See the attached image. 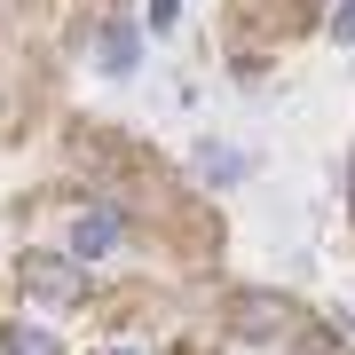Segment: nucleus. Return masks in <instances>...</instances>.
Masks as SVG:
<instances>
[{"label": "nucleus", "mask_w": 355, "mask_h": 355, "mask_svg": "<svg viewBox=\"0 0 355 355\" xmlns=\"http://www.w3.org/2000/svg\"><path fill=\"white\" fill-rule=\"evenodd\" d=\"M16 277H24V292H32L40 308H71L79 292H87L79 261H55V253H24V268H16Z\"/></svg>", "instance_id": "nucleus-1"}, {"label": "nucleus", "mask_w": 355, "mask_h": 355, "mask_svg": "<svg viewBox=\"0 0 355 355\" xmlns=\"http://www.w3.org/2000/svg\"><path fill=\"white\" fill-rule=\"evenodd\" d=\"M119 237H127V221L95 205V214H79V229H71V261H103V253H111Z\"/></svg>", "instance_id": "nucleus-2"}, {"label": "nucleus", "mask_w": 355, "mask_h": 355, "mask_svg": "<svg viewBox=\"0 0 355 355\" xmlns=\"http://www.w3.org/2000/svg\"><path fill=\"white\" fill-rule=\"evenodd\" d=\"M0 355H55V340L40 324H8V331H0Z\"/></svg>", "instance_id": "nucleus-3"}, {"label": "nucleus", "mask_w": 355, "mask_h": 355, "mask_svg": "<svg viewBox=\"0 0 355 355\" xmlns=\"http://www.w3.org/2000/svg\"><path fill=\"white\" fill-rule=\"evenodd\" d=\"M103 71H135V32H127V24L103 32Z\"/></svg>", "instance_id": "nucleus-4"}, {"label": "nucleus", "mask_w": 355, "mask_h": 355, "mask_svg": "<svg viewBox=\"0 0 355 355\" xmlns=\"http://www.w3.org/2000/svg\"><path fill=\"white\" fill-rule=\"evenodd\" d=\"M245 331H261V340H268V331H277V300H245Z\"/></svg>", "instance_id": "nucleus-5"}, {"label": "nucleus", "mask_w": 355, "mask_h": 355, "mask_svg": "<svg viewBox=\"0 0 355 355\" xmlns=\"http://www.w3.org/2000/svg\"><path fill=\"white\" fill-rule=\"evenodd\" d=\"M331 40H347V48H355V0H340V8H331Z\"/></svg>", "instance_id": "nucleus-6"}, {"label": "nucleus", "mask_w": 355, "mask_h": 355, "mask_svg": "<svg viewBox=\"0 0 355 355\" xmlns=\"http://www.w3.org/2000/svg\"><path fill=\"white\" fill-rule=\"evenodd\" d=\"M308 355H340V347H331V340H316V347H308Z\"/></svg>", "instance_id": "nucleus-7"}, {"label": "nucleus", "mask_w": 355, "mask_h": 355, "mask_svg": "<svg viewBox=\"0 0 355 355\" xmlns=\"http://www.w3.org/2000/svg\"><path fill=\"white\" fill-rule=\"evenodd\" d=\"M103 355H142V347H103Z\"/></svg>", "instance_id": "nucleus-8"}]
</instances>
